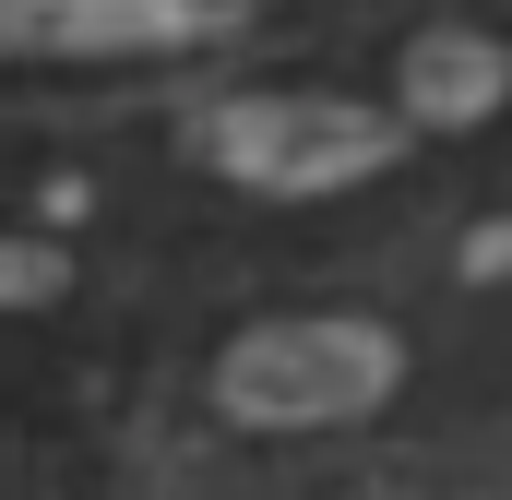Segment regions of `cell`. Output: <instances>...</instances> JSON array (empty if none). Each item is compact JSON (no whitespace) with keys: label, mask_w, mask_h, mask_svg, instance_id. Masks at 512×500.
Listing matches in <instances>:
<instances>
[{"label":"cell","mask_w":512,"mask_h":500,"mask_svg":"<svg viewBox=\"0 0 512 500\" xmlns=\"http://www.w3.org/2000/svg\"><path fill=\"white\" fill-rule=\"evenodd\" d=\"M191 143L251 191H358L393 167V120L358 96H227L191 120Z\"/></svg>","instance_id":"obj_2"},{"label":"cell","mask_w":512,"mask_h":500,"mask_svg":"<svg viewBox=\"0 0 512 500\" xmlns=\"http://www.w3.org/2000/svg\"><path fill=\"white\" fill-rule=\"evenodd\" d=\"M512 96V60L489 48V36H465V24H441V36H417L405 48V108L429 131H465V120H489Z\"/></svg>","instance_id":"obj_4"},{"label":"cell","mask_w":512,"mask_h":500,"mask_svg":"<svg viewBox=\"0 0 512 500\" xmlns=\"http://www.w3.org/2000/svg\"><path fill=\"white\" fill-rule=\"evenodd\" d=\"M239 24L251 0H0V60H167Z\"/></svg>","instance_id":"obj_3"},{"label":"cell","mask_w":512,"mask_h":500,"mask_svg":"<svg viewBox=\"0 0 512 500\" xmlns=\"http://www.w3.org/2000/svg\"><path fill=\"white\" fill-rule=\"evenodd\" d=\"M36 298H60V250L0 239V310H36Z\"/></svg>","instance_id":"obj_5"},{"label":"cell","mask_w":512,"mask_h":500,"mask_svg":"<svg viewBox=\"0 0 512 500\" xmlns=\"http://www.w3.org/2000/svg\"><path fill=\"white\" fill-rule=\"evenodd\" d=\"M393 381H405V346H393L382 322L298 310V322H251L215 358V405L239 429H346V417L382 405Z\"/></svg>","instance_id":"obj_1"}]
</instances>
